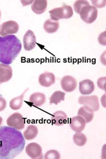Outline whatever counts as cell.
Masks as SVG:
<instances>
[{
  "label": "cell",
  "mask_w": 106,
  "mask_h": 159,
  "mask_svg": "<svg viewBox=\"0 0 106 159\" xmlns=\"http://www.w3.org/2000/svg\"><path fill=\"white\" fill-rule=\"evenodd\" d=\"M22 133L9 126L0 127V158L12 159L20 154L25 148Z\"/></svg>",
  "instance_id": "6da1fadb"
},
{
  "label": "cell",
  "mask_w": 106,
  "mask_h": 159,
  "mask_svg": "<svg viewBox=\"0 0 106 159\" xmlns=\"http://www.w3.org/2000/svg\"><path fill=\"white\" fill-rule=\"evenodd\" d=\"M21 43L14 35L0 36V62L10 65L21 51Z\"/></svg>",
  "instance_id": "7a4b0ae2"
},
{
  "label": "cell",
  "mask_w": 106,
  "mask_h": 159,
  "mask_svg": "<svg viewBox=\"0 0 106 159\" xmlns=\"http://www.w3.org/2000/svg\"><path fill=\"white\" fill-rule=\"evenodd\" d=\"M51 19L58 21L62 19H69L73 16L72 8L69 5H63L61 7L55 8L49 11Z\"/></svg>",
  "instance_id": "3957f363"
},
{
  "label": "cell",
  "mask_w": 106,
  "mask_h": 159,
  "mask_svg": "<svg viewBox=\"0 0 106 159\" xmlns=\"http://www.w3.org/2000/svg\"><path fill=\"white\" fill-rule=\"evenodd\" d=\"M79 14L80 15L81 19L85 23L91 24L97 18L98 10L92 5L85 6L81 9Z\"/></svg>",
  "instance_id": "277c9868"
},
{
  "label": "cell",
  "mask_w": 106,
  "mask_h": 159,
  "mask_svg": "<svg viewBox=\"0 0 106 159\" xmlns=\"http://www.w3.org/2000/svg\"><path fill=\"white\" fill-rule=\"evenodd\" d=\"M8 126L17 130H21L25 128V120L23 116L19 113H14L7 120Z\"/></svg>",
  "instance_id": "5b68a950"
},
{
  "label": "cell",
  "mask_w": 106,
  "mask_h": 159,
  "mask_svg": "<svg viewBox=\"0 0 106 159\" xmlns=\"http://www.w3.org/2000/svg\"><path fill=\"white\" fill-rule=\"evenodd\" d=\"M19 30V25L14 21H7L0 26V36L3 37L17 33Z\"/></svg>",
  "instance_id": "8992f818"
},
{
  "label": "cell",
  "mask_w": 106,
  "mask_h": 159,
  "mask_svg": "<svg viewBox=\"0 0 106 159\" xmlns=\"http://www.w3.org/2000/svg\"><path fill=\"white\" fill-rule=\"evenodd\" d=\"M78 103L91 109L93 111H99L100 108L99 98L96 95L93 96H81L78 98Z\"/></svg>",
  "instance_id": "52a82bcc"
},
{
  "label": "cell",
  "mask_w": 106,
  "mask_h": 159,
  "mask_svg": "<svg viewBox=\"0 0 106 159\" xmlns=\"http://www.w3.org/2000/svg\"><path fill=\"white\" fill-rule=\"evenodd\" d=\"M27 155L33 159H42L44 158L42 148L37 143L32 142L29 144L25 148Z\"/></svg>",
  "instance_id": "ba28073f"
},
{
  "label": "cell",
  "mask_w": 106,
  "mask_h": 159,
  "mask_svg": "<svg viewBox=\"0 0 106 159\" xmlns=\"http://www.w3.org/2000/svg\"><path fill=\"white\" fill-rule=\"evenodd\" d=\"M61 87L65 92L71 93L74 91L77 87L76 79L71 76L67 75L63 76L60 82Z\"/></svg>",
  "instance_id": "9c48e42d"
},
{
  "label": "cell",
  "mask_w": 106,
  "mask_h": 159,
  "mask_svg": "<svg viewBox=\"0 0 106 159\" xmlns=\"http://www.w3.org/2000/svg\"><path fill=\"white\" fill-rule=\"evenodd\" d=\"M23 47L25 51L33 49L36 44V38L35 33L31 30H28L23 36Z\"/></svg>",
  "instance_id": "30bf717a"
},
{
  "label": "cell",
  "mask_w": 106,
  "mask_h": 159,
  "mask_svg": "<svg viewBox=\"0 0 106 159\" xmlns=\"http://www.w3.org/2000/svg\"><path fill=\"white\" fill-rule=\"evenodd\" d=\"M85 119L80 116H76L72 117L70 119L69 125L72 131L76 133H80L82 131L85 127Z\"/></svg>",
  "instance_id": "8fae6325"
},
{
  "label": "cell",
  "mask_w": 106,
  "mask_h": 159,
  "mask_svg": "<svg viewBox=\"0 0 106 159\" xmlns=\"http://www.w3.org/2000/svg\"><path fill=\"white\" fill-rule=\"evenodd\" d=\"M12 76V69L9 65L0 63V84L9 81Z\"/></svg>",
  "instance_id": "7c38bea8"
},
{
  "label": "cell",
  "mask_w": 106,
  "mask_h": 159,
  "mask_svg": "<svg viewBox=\"0 0 106 159\" xmlns=\"http://www.w3.org/2000/svg\"><path fill=\"white\" fill-rule=\"evenodd\" d=\"M95 89L94 82L91 80L86 79L81 81L79 84L80 93L83 95H88L91 94Z\"/></svg>",
  "instance_id": "4fadbf2b"
},
{
  "label": "cell",
  "mask_w": 106,
  "mask_h": 159,
  "mask_svg": "<svg viewBox=\"0 0 106 159\" xmlns=\"http://www.w3.org/2000/svg\"><path fill=\"white\" fill-rule=\"evenodd\" d=\"M38 82L42 86L48 87L55 83V76L52 73H44L39 75Z\"/></svg>",
  "instance_id": "5bb4252c"
},
{
  "label": "cell",
  "mask_w": 106,
  "mask_h": 159,
  "mask_svg": "<svg viewBox=\"0 0 106 159\" xmlns=\"http://www.w3.org/2000/svg\"><path fill=\"white\" fill-rule=\"evenodd\" d=\"M52 123L57 126H61L66 124L68 121L67 115L62 111H56L51 117Z\"/></svg>",
  "instance_id": "9a60e30c"
},
{
  "label": "cell",
  "mask_w": 106,
  "mask_h": 159,
  "mask_svg": "<svg viewBox=\"0 0 106 159\" xmlns=\"http://www.w3.org/2000/svg\"><path fill=\"white\" fill-rule=\"evenodd\" d=\"M47 7L46 0H35L31 6L32 11L36 14H42L45 12Z\"/></svg>",
  "instance_id": "2e32d148"
},
{
  "label": "cell",
  "mask_w": 106,
  "mask_h": 159,
  "mask_svg": "<svg viewBox=\"0 0 106 159\" xmlns=\"http://www.w3.org/2000/svg\"><path fill=\"white\" fill-rule=\"evenodd\" d=\"M46 100L45 95L42 93H35L30 95L29 102L36 107L43 106Z\"/></svg>",
  "instance_id": "e0dca14e"
},
{
  "label": "cell",
  "mask_w": 106,
  "mask_h": 159,
  "mask_svg": "<svg viewBox=\"0 0 106 159\" xmlns=\"http://www.w3.org/2000/svg\"><path fill=\"white\" fill-rule=\"evenodd\" d=\"M78 115L83 117L86 123L91 122L94 118V111L87 106H83L79 109Z\"/></svg>",
  "instance_id": "ac0fdd59"
},
{
  "label": "cell",
  "mask_w": 106,
  "mask_h": 159,
  "mask_svg": "<svg viewBox=\"0 0 106 159\" xmlns=\"http://www.w3.org/2000/svg\"><path fill=\"white\" fill-rule=\"evenodd\" d=\"M60 27V23L58 21L48 19L46 20L44 24V29L47 33L52 34L54 33L58 30Z\"/></svg>",
  "instance_id": "d6986e66"
},
{
  "label": "cell",
  "mask_w": 106,
  "mask_h": 159,
  "mask_svg": "<svg viewBox=\"0 0 106 159\" xmlns=\"http://www.w3.org/2000/svg\"><path fill=\"white\" fill-rule=\"evenodd\" d=\"M38 134V128L35 125H29L23 133V137L27 140L35 139Z\"/></svg>",
  "instance_id": "ffe728a7"
},
{
  "label": "cell",
  "mask_w": 106,
  "mask_h": 159,
  "mask_svg": "<svg viewBox=\"0 0 106 159\" xmlns=\"http://www.w3.org/2000/svg\"><path fill=\"white\" fill-rule=\"evenodd\" d=\"M27 91V89L26 91H25V92H23V93L20 95V96L16 97L13 99H12L10 102V107L12 109V110H18L20 109L23 104V97L24 94L26 93V91Z\"/></svg>",
  "instance_id": "44dd1931"
},
{
  "label": "cell",
  "mask_w": 106,
  "mask_h": 159,
  "mask_svg": "<svg viewBox=\"0 0 106 159\" xmlns=\"http://www.w3.org/2000/svg\"><path fill=\"white\" fill-rule=\"evenodd\" d=\"M65 96H66V93L62 91H55L50 97V104L58 105L61 101L65 100Z\"/></svg>",
  "instance_id": "7402d4cb"
},
{
  "label": "cell",
  "mask_w": 106,
  "mask_h": 159,
  "mask_svg": "<svg viewBox=\"0 0 106 159\" xmlns=\"http://www.w3.org/2000/svg\"><path fill=\"white\" fill-rule=\"evenodd\" d=\"M87 137L84 133H76L73 136V141L75 144L78 146H84L87 142Z\"/></svg>",
  "instance_id": "603a6c76"
},
{
  "label": "cell",
  "mask_w": 106,
  "mask_h": 159,
  "mask_svg": "<svg viewBox=\"0 0 106 159\" xmlns=\"http://www.w3.org/2000/svg\"><path fill=\"white\" fill-rule=\"evenodd\" d=\"M90 5L89 3L85 0H78V1H76L73 5V9H74L75 11L77 14H80L81 9L85 6Z\"/></svg>",
  "instance_id": "cb8c5ba5"
},
{
  "label": "cell",
  "mask_w": 106,
  "mask_h": 159,
  "mask_svg": "<svg viewBox=\"0 0 106 159\" xmlns=\"http://www.w3.org/2000/svg\"><path fill=\"white\" fill-rule=\"evenodd\" d=\"M44 158L45 159H60V154L58 151L52 149L46 152Z\"/></svg>",
  "instance_id": "d4e9b609"
},
{
  "label": "cell",
  "mask_w": 106,
  "mask_h": 159,
  "mask_svg": "<svg viewBox=\"0 0 106 159\" xmlns=\"http://www.w3.org/2000/svg\"><path fill=\"white\" fill-rule=\"evenodd\" d=\"M97 85L98 87L102 90H104V91H106V77H101L99 78L97 80Z\"/></svg>",
  "instance_id": "484cf974"
},
{
  "label": "cell",
  "mask_w": 106,
  "mask_h": 159,
  "mask_svg": "<svg viewBox=\"0 0 106 159\" xmlns=\"http://www.w3.org/2000/svg\"><path fill=\"white\" fill-rule=\"evenodd\" d=\"M91 3L93 7L95 8H99V9L105 7L106 5L105 0H92Z\"/></svg>",
  "instance_id": "4316f807"
},
{
  "label": "cell",
  "mask_w": 106,
  "mask_h": 159,
  "mask_svg": "<svg viewBox=\"0 0 106 159\" xmlns=\"http://www.w3.org/2000/svg\"><path fill=\"white\" fill-rule=\"evenodd\" d=\"M98 40H99V42L100 45L103 46L106 45V32L104 31L103 33H102L99 38H98Z\"/></svg>",
  "instance_id": "83f0119b"
},
{
  "label": "cell",
  "mask_w": 106,
  "mask_h": 159,
  "mask_svg": "<svg viewBox=\"0 0 106 159\" xmlns=\"http://www.w3.org/2000/svg\"><path fill=\"white\" fill-rule=\"evenodd\" d=\"M7 107V102L2 97H0V111L5 110Z\"/></svg>",
  "instance_id": "f1b7e54d"
},
{
  "label": "cell",
  "mask_w": 106,
  "mask_h": 159,
  "mask_svg": "<svg viewBox=\"0 0 106 159\" xmlns=\"http://www.w3.org/2000/svg\"><path fill=\"white\" fill-rule=\"evenodd\" d=\"M100 60H101V62L102 64L105 66V51H104V52L102 54Z\"/></svg>",
  "instance_id": "f546056e"
},
{
  "label": "cell",
  "mask_w": 106,
  "mask_h": 159,
  "mask_svg": "<svg viewBox=\"0 0 106 159\" xmlns=\"http://www.w3.org/2000/svg\"><path fill=\"white\" fill-rule=\"evenodd\" d=\"M34 1H32V0H30V1H21V3L23 4V6H26L32 3Z\"/></svg>",
  "instance_id": "4dcf8cb0"
},
{
  "label": "cell",
  "mask_w": 106,
  "mask_h": 159,
  "mask_svg": "<svg viewBox=\"0 0 106 159\" xmlns=\"http://www.w3.org/2000/svg\"><path fill=\"white\" fill-rule=\"evenodd\" d=\"M101 102H102V106L105 107V94H104L102 97V99H101Z\"/></svg>",
  "instance_id": "1f68e13d"
},
{
  "label": "cell",
  "mask_w": 106,
  "mask_h": 159,
  "mask_svg": "<svg viewBox=\"0 0 106 159\" xmlns=\"http://www.w3.org/2000/svg\"><path fill=\"white\" fill-rule=\"evenodd\" d=\"M2 121H3V119H2V118L1 116H0V125H1V124L2 123Z\"/></svg>",
  "instance_id": "d6a6232c"
},
{
  "label": "cell",
  "mask_w": 106,
  "mask_h": 159,
  "mask_svg": "<svg viewBox=\"0 0 106 159\" xmlns=\"http://www.w3.org/2000/svg\"><path fill=\"white\" fill-rule=\"evenodd\" d=\"M0 18H1V12H0Z\"/></svg>",
  "instance_id": "836d02e7"
}]
</instances>
